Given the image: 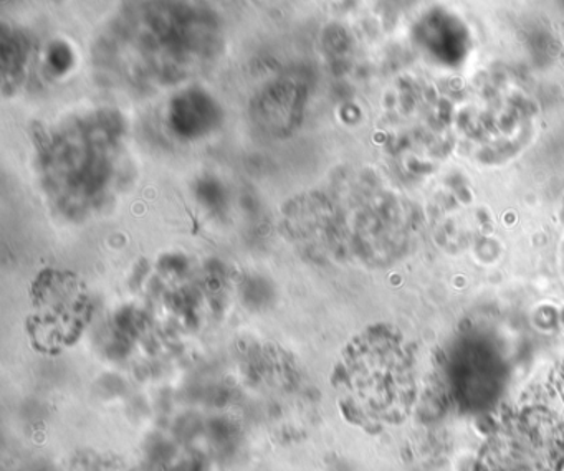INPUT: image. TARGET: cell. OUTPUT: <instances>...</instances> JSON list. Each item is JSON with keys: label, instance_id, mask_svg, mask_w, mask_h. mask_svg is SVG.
I'll return each mask as SVG.
<instances>
[{"label": "cell", "instance_id": "obj_1", "mask_svg": "<svg viewBox=\"0 0 564 471\" xmlns=\"http://www.w3.org/2000/svg\"><path fill=\"white\" fill-rule=\"evenodd\" d=\"M290 239L308 256L381 263L404 250L409 210L391 190H310L285 209Z\"/></svg>", "mask_w": 564, "mask_h": 471}, {"label": "cell", "instance_id": "obj_2", "mask_svg": "<svg viewBox=\"0 0 564 471\" xmlns=\"http://www.w3.org/2000/svg\"><path fill=\"white\" fill-rule=\"evenodd\" d=\"M343 387L352 407L376 424H398L417 398V369L405 339L391 328H375L349 349Z\"/></svg>", "mask_w": 564, "mask_h": 471}]
</instances>
